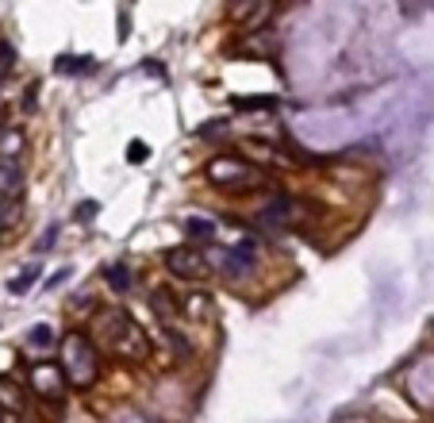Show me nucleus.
<instances>
[{
	"mask_svg": "<svg viewBox=\"0 0 434 423\" xmlns=\"http://www.w3.org/2000/svg\"><path fill=\"white\" fill-rule=\"evenodd\" d=\"M108 277V289H116V293H131L135 289V274H131V266H123V262H112V266L104 269Z\"/></svg>",
	"mask_w": 434,
	"mask_h": 423,
	"instance_id": "12",
	"label": "nucleus"
},
{
	"mask_svg": "<svg viewBox=\"0 0 434 423\" xmlns=\"http://www.w3.org/2000/svg\"><path fill=\"white\" fill-rule=\"evenodd\" d=\"M12 66H16V50H12L8 43H0V69H4V73H8Z\"/></svg>",
	"mask_w": 434,
	"mask_h": 423,
	"instance_id": "22",
	"label": "nucleus"
},
{
	"mask_svg": "<svg viewBox=\"0 0 434 423\" xmlns=\"http://www.w3.org/2000/svg\"><path fill=\"white\" fill-rule=\"evenodd\" d=\"M20 181H23V173H20V166H16V162L0 166V197H12V193L20 189Z\"/></svg>",
	"mask_w": 434,
	"mask_h": 423,
	"instance_id": "15",
	"label": "nucleus"
},
{
	"mask_svg": "<svg viewBox=\"0 0 434 423\" xmlns=\"http://www.w3.org/2000/svg\"><path fill=\"white\" fill-rule=\"evenodd\" d=\"M54 239H58V223H50L47 231H43V239H39V254H47V250H54Z\"/></svg>",
	"mask_w": 434,
	"mask_h": 423,
	"instance_id": "20",
	"label": "nucleus"
},
{
	"mask_svg": "<svg viewBox=\"0 0 434 423\" xmlns=\"http://www.w3.org/2000/svg\"><path fill=\"white\" fill-rule=\"evenodd\" d=\"M62 277H69V269H58V274H54V277L47 281V289H58V285H62Z\"/></svg>",
	"mask_w": 434,
	"mask_h": 423,
	"instance_id": "24",
	"label": "nucleus"
},
{
	"mask_svg": "<svg viewBox=\"0 0 434 423\" xmlns=\"http://www.w3.org/2000/svg\"><path fill=\"white\" fill-rule=\"evenodd\" d=\"M150 312L158 315L162 327H173V319L181 315V296H177L169 285H158L154 293H150Z\"/></svg>",
	"mask_w": 434,
	"mask_h": 423,
	"instance_id": "7",
	"label": "nucleus"
},
{
	"mask_svg": "<svg viewBox=\"0 0 434 423\" xmlns=\"http://www.w3.org/2000/svg\"><path fill=\"white\" fill-rule=\"evenodd\" d=\"M208 181H215L219 189H258L265 173L239 158H215V162H208Z\"/></svg>",
	"mask_w": 434,
	"mask_h": 423,
	"instance_id": "3",
	"label": "nucleus"
},
{
	"mask_svg": "<svg viewBox=\"0 0 434 423\" xmlns=\"http://www.w3.org/2000/svg\"><path fill=\"white\" fill-rule=\"evenodd\" d=\"M39 274H43L39 266H27L20 277H16V281H8V293H12V296H23L31 285H35V281H39Z\"/></svg>",
	"mask_w": 434,
	"mask_h": 423,
	"instance_id": "17",
	"label": "nucleus"
},
{
	"mask_svg": "<svg viewBox=\"0 0 434 423\" xmlns=\"http://www.w3.org/2000/svg\"><path fill=\"white\" fill-rule=\"evenodd\" d=\"M97 331L108 339L112 350H119V354H127V358H146V350H150L143 327L127 315V308H104V312L97 315Z\"/></svg>",
	"mask_w": 434,
	"mask_h": 423,
	"instance_id": "1",
	"label": "nucleus"
},
{
	"mask_svg": "<svg viewBox=\"0 0 434 423\" xmlns=\"http://www.w3.org/2000/svg\"><path fill=\"white\" fill-rule=\"evenodd\" d=\"M27 346L31 350H50V346H54V327L50 324H35L27 331Z\"/></svg>",
	"mask_w": 434,
	"mask_h": 423,
	"instance_id": "14",
	"label": "nucleus"
},
{
	"mask_svg": "<svg viewBox=\"0 0 434 423\" xmlns=\"http://www.w3.org/2000/svg\"><path fill=\"white\" fill-rule=\"evenodd\" d=\"M127 162H131V166H143V162H146V143H138V138H135V143L127 147Z\"/></svg>",
	"mask_w": 434,
	"mask_h": 423,
	"instance_id": "19",
	"label": "nucleus"
},
{
	"mask_svg": "<svg viewBox=\"0 0 434 423\" xmlns=\"http://www.w3.org/2000/svg\"><path fill=\"white\" fill-rule=\"evenodd\" d=\"M54 69H58L62 77H85V73H93V69H97V62H93V58H81V54H62V58L54 62Z\"/></svg>",
	"mask_w": 434,
	"mask_h": 423,
	"instance_id": "9",
	"label": "nucleus"
},
{
	"mask_svg": "<svg viewBox=\"0 0 434 423\" xmlns=\"http://www.w3.org/2000/svg\"><path fill=\"white\" fill-rule=\"evenodd\" d=\"M35 100H39V85H27V97H23V108H35Z\"/></svg>",
	"mask_w": 434,
	"mask_h": 423,
	"instance_id": "23",
	"label": "nucleus"
},
{
	"mask_svg": "<svg viewBox=\"0 0 434 423\" xmlns=\"http://www.w3.org/2000/svg\"><path fill=\"white\" fill-rule=\"evenodd\" d=\"M35 381H39V393L47 396V400H58V385L66 381V377H62V370H54V365H39V370H35Z\"/></svg>",
	"mask_w": 434,
	"mask_h": 423,
	"instance_id": "11",
	"label": "nucleus"
},
{
	"mask_svg": "<svg viewBox=\"0 0 434 423\" xmlns=\"http://www.w3.org/2000/svg\"><path fill=\"white\" fill-rule=\"evenodd\" d=\"M300 212H304V204H300V200H292V197H273L269 204L258 212V219L265 227H289Z\"/></svg>",
	"mask_w": 434,
	"mask_h": 423,
	"instance_id": "6",
	"label": "nucleus"
},
{
	"mask_svg": "<svg viewBox=\"0 0 434 423\" xmlns=\"http://www.w3.org/2000/svg\"><path fill=\"white\" fill-rule=\"evenodd\" d=\"M162 335H165V343L173 346V354H177V358H189V350H193V346H189V339H184V335L177 331V327H162Z\"/></svg>",
	"mask_w": 434,
	"mask_h": 423,
	"instance_id": "18",
	"label": "nucleus"
},
{
	"mask_svg": "<svg viewBox=\"0 0 434 423\" xmlns=\"http://www.w3.org/2000/svg\"><path fill=\"white\" fill-rule=\"evenodd\" d=\"M277 104H280L277 97H250V100L239 97V100H234V108H242V112H273Z\"/></svg>",
	"mask_w": 434,
	"mask_h": 423,
	"instance_id": "16",
	"label": "nucleus"
},
{
	"mask_svg": "<svg viewBox=\"0 0 434 423\" xmlns=\"http://www.w3.org/2000/svg\"><path fill=\"white\" fill-rule=\"evenodd\" d=\"M165 269L181 281H204L208 258L200 254V246H173V250H165Z\"/></svg>",
	"mask_w": 434,
	"mask_h": 423,
	"instance_id": "5",
	"label": "nucleus"
},
{
	"mask_svg": "<svg viewBox=\"0 0 434 423\" xmlns=\"http://www.w3.org/2000/svg\"><path fill=\"white\" fill-rule=\"evenodd\" d=\"M0 408L4 412H23L27 408V389L16 385L12 377H0Z\"/></svg>",
	"mask_w": 434,
	"mask_h": 423,
	"instance_id": "8",
	"label": "nucleus"
},
{
	"mask_svg": "<svg viewBox=\"0 0 434 423\" xmlns=\"http://www.w3.org/2000/svg\"><path fill=\"white\" fill-rule=\"evenodd\" d=\"M181 315L208 319V315H212V296H208V293H189V296H181Z\"/></svg>",
	"mask_w": 434,
	"mask_h": 423,
	"instance_id": "13",
	"label": "nucleus"
},
{
	"mask_svg": "<svg viewBox=\"0 0 434 423\" xmlns=\"http://www.w3.org/2000/svg\"><path fill=\"white\" fill-rule=\"evenodd\" d=\"M97 212H100L97 200H81V204H77V219H81V223H88V219L97 216Z\"/></svg>",
	"mask_w": 434,
	"mask_h": 423,
	"instance_id": "21",
	"label": "nucleus"
},
{
	"mask_svg": "<svg viewBox=\"0 0 434 423\" xmlns=\"http://www.w3.org/2000/svg\"><path fill=\"white\" fill-rule=\"evenodd\" d=\"M62 377L77 385V389H88L93 377H97V350L85 335H69L66 339V365H62Z\"/></svg>",
	"mask_w": 434,
	"mask_h": 423,
	"instance_id": "2",
	"label": "nucleus"
},
{
	"mask_svg": "<svg viewBox=\"0 0 434 423\" xmlns=\"http://www.w3.org/2000/svg\"><path fill=\"white\" fill-rule=\"evenodd\" d=\"M254 246H258L254 239H242V243L219 250L215 266H219V274L227 277V281H246V277L254 274V262H258V250H254Z\"/></svg>",
	"mask_w": 434,
	"mask_h": 423,
	"instance_id": "4",
	"label": "nucleus"
},
{
	"mask_svg": "<svg viewBox=\"0 0 434 423\" xmlns=\"http://www.w3.org/2000/svg\"><path fill=\"white\" fill-rule=\"evenodd\" d=\"M181 231L189 235V246H193V243H212V239H215V223H212V219H200V216L181 219Z\"/></svg>",
	"mask_w": 434,
	"mask_h": 423,
	"instance_id": "10",
	"label": "nucleus"
}]
</instances>
